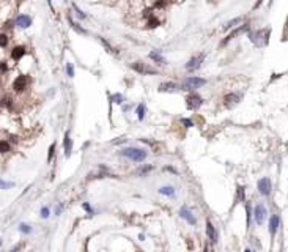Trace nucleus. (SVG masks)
Here are the masks:
<instances>
[{
  "label": "nucleus",
  "mask_w": 288,
  "mask_h": 252,
  "mask_svg": "<svg viewBox=\"0 0 288 252\" xmlns=\"http://www.w3.org/2000/svg\"><path fill=\"white\" fill-rule=\"evenodd\" d=\"M121 154L129 158L131 161H134V162H142V161H145V158H146V151L139 150V148H125V150L121 151Z\"/></svg>",
  "instance_id": "obj_1"
},
{
  "label": "nucleus",
  "mask_w": 288,
  "mask_h": 252,
  "mask_svg": "<svg viewBox=\"0 0 288 252\" xmlns=\"http://www.w3.org/2000/svg\"><path fill=\"white\" fill-rule=\"evenodd\" d=\"M205 84H206V81L202 79V77H187L183 82V88L184 90H195V88H200Z\"/></svg>",
  "instance_id": "obj_2"
},
{
  "label": "nucleus",
  "mask_w": 288,
  "mask_h": 252,
  "mask_svg": "<svg viewBox=\"0 0 288 252\" xmlns=\"http://www.w3.org/2000/svg\"><path fill=\"white\" fill-rule=\"evenodd\" d=\"M205 60V54H200V55H195V57H192L187 63H186V70L187 71H195L200 68V65L203 63Z\"/></svg>",
  "instance_id": "obj_3"
},
{
  "label": "nucleus",
  "mask_w": 288,
  "mask_h": 252,
  "mask_svg": "<svg viewBox=\"0 0 288 252\" xmlns=\"http://www.w3.org/2000/svg\"><path fill=\"white\" fill-rule=\"evenodd\" d=\"M202 104H203L202 96H198V95H195V93H192V95H189V96L186 98V107H187V109H197V107H200Z\"/></svg>",
  "instance_id": "obj_4"
},
{
  "label": "nucleus",
  "mask_w": 288,
  "mask_h": 252,
  "mask_svg": "<svg viewBox=\"0 0 288 252\" xmlns=\"http://www.w3.org/2000/svg\"><path fill=\"white\" fill-rule=\"evenodd\" d=\"M266 214H268V210H266V206H265L263 203H258V205L255 206V221H257V224H258V225H262V224L265 222Z\"/></svg>",
  "instance_id": "obj_5"
},
{
  "label": "nucleus",
  "mask_w": 288,
  "mask_h": 252,
  "mask_svg": "<svg viewBox=\"0 0 288 252\" xmlns=\"http://www.w3.org/2000/svg\"><path fill=\"white\" fill-rule=\"evenodd\" d=\"M272 189V184H271V180L269 178H262L258 181V192L262 194V195H268Z\"/></svg>",
  "instance_id": "obj_6"
},
{
  "label": "nucleus",
  "mask_w": 288,
  "mask_h": 252,
  "mask_svg": "<svg viewBox=\"0 0 288 252\" xmlns=\"http://www.w3.org/2000/svg\"><path fill=\"white\" fill-rule=\"evenodd\" d=\"M132 70H134V71H139V73H142V74H158L156 70L146 68V66H143V63H140V62L132 63Z\"/></svg>",
  "instance_id": "obj_7"
},
{
  "label": "nucleus",
  "mask_w": 288,
  "mask_h": 252,
  "mask_svg": "<svg viewBox=\"0 0 288 252\" xmlns=\"http://www.w3.org/2000/svg\"><path fill=\"white\" fill-rule=\"evenodd\" d=\"M27 84H29V77L27 76H19L16 81L13 82V88H14L16 91H22L27 87Z\"/></svg>",
  "instance_id": "obj_8"
},
{
  "label": "nucleus",
  "mask_w": 288,
  "mask_h": 252,
  "mask_svg": "<svg viewBox=\"0 0 288 252\" xmlns=\"http://www.w3.org/2000/svg\"><path fill=\"white\" fill-rule=\"evenodd\" d=\"M180 216H181L183 219H186V221H187V222H189L190 225H195V224H197V219H195L194 216H192V213H190V210H187L186 206L180 210Z\"/></svg>",
  "instance_id": "obj_9"
},
{
  "label": "nucleus",
  "mask_w": 288,
  "mask_h": 252,
  "mask_svg": "<svg viewBox=\"0 0 288 252\" xmlns=\"http://www.w3.org/2000/svg\"><path fill=\"white\" fill-rule=\"evenodd\" d=\"M16 25H19L21 29H27L32 25V18L27 16V14H21L18 19H16Z\"/></svg>",
  "instance_id": "obj_10"
},
{
  "label": "nucleus",
  "mask_w": 288,
  "mask_h": 252,
  "mask_svg": "<svg viewBox=\"0 0 288 252\" xmlns=\"http://www.w3.org/2000/svg\"><path fill=\"white\" fill-rule=\"evenodd\" d=\"M206 233H208V240L214 244L217 241V235H216V229H214V225L211 224V221L206 222Z\"/></svg>",
  "instance_id": "obj_11"
},
{
  "label": "nucleus",
  "mask_w": 288,
  "mask_h": 252,
  "mask_svg": "<svg viewBox=\"0 0 288 252\" xmlns=\"http://www.w3.org/2000/svg\"><path fill=\"white\" fill-rule=\"evenodd\" d=\"M238 101H239V96L235 95V93H230V95H227L224 98V104L227 106V107H233L235 104H238Z\"/></svg>",
  "instance_id": "obj_12"
},
{
  "label": "nucleus",
  "mask_w": 288,
  "mask_h": 252,
  "mask_svg": "<svg viewBox=\"0 0 288 252\" xmlns=\"http://www.w3.org/2000/svg\"><path fill=\"white\" fill-rule=\"evenodd\" d=\"M24 55H25V47H24V46H16L14 49L11 50L13 60H19V58H22Z\"/></svg>",
  "instance_id": "obj_13"
},
{
  "label": "nucleus",
  "mask_w": 288,
  "mask_h": 252,
  "mask_svg": "<svg viewBox=\"0 0 288 252\" xmlns=\"http://www.w3.org/2000/svg\"><path fill=\"white\" fill-rule=\"evenodd\" d=\"M247 29H249V25H247V24H246V25H241V27H239V29H236V30H235V32H233L231 35H228V36H227V38L224 39V41L221 43V46H224V44H227V43L230 41V39H231V38H235V36H236L238 33H241V32H244V30H247Z\"/></svg>",
  "instance_id": "obj_14"
},
{
  "label": "nucleus",
  "mask_w": 288,
  "mask_h": 252,
  "mask_svg": "<svg viewBox=\"0 0 288 252\" xmlns=\"http://www.w3.org/2000/svg\"><path fill=\"white\" fill-rule=\"evenodd\" d=\"M277 229H279V216H272L271 221H269V232H271V235L276 233Z\"/></svg>",
  "instance_id": "obj_15"
},
{
  "label": "nucleus",
  "mask_w": 288,
  "mask_h": 252,
  "mask_svg": "<svg viewBox=\"0 0 288 252\" xmlns=\"http://www.w3.org/2000/svg\"><path fill=\"white\" fill-rule=\"evenodd\" d=\"M158 90L161 91V93H162V91H175V90H176V85L172 84V82H166V84H161Z\"/></svg>",
  "instance_id": "obj_16"
},
{
  "label": "nucleus",
  "mask_w": 288,
  "mask_h": 252,
  "mask_svg": "<svg viewBox=\"0 0 288 252\" xmlns=\"http://www.w3.org/2000/svg\"><path fill=\"white\" fill-rule=\"evenodd\" d=\"M65 154L70 156L71 154V139H70V132L65 134Z\"/></svg>",
  "instance_id": "obj_17"
},
{
  "label": "nucleus",
  "mask_w": 288,
  "mask_h": 252,
  "mask_svg": "<svg viewBox=\"0 0 288 252\" xmlns=\"http://www.w3.org/2000/svg\"><path fill=\"white\" fill-rule=\"evenodd\" d=\"M159 192H161V194H164V195L173 197V195H175V188H172V186H162V188L159 189Z\"/></svg>",
  "instance_id": "obj_18"
},
{
  "label": "nucleus",
  "mask_w": 288,
  "mask_h": 252,
  "mask_svg": "<svg viewBox=\"0 0 288 252\" xmlns=\"http://www.w3.org/2000/svg\"><path fill=\"white\" fill-rule=\"evenodd\" d=\"M68 21H70V25H71V27H73V29H74V30H76L77 33H80V35H85V33H87V32H85L84 29H82V27H80V25L77 24V22H74V21L71 19V18H70V19H68Z\"/></svg>",
  "instance_id": "obj_19"
},
{
  "label": "nucleus",
  "mask_w": 288,
  "mask_h": 252,
  "mask_svg": "<svg viewBox=\"0 0 288 252\" xmlns=\"http://www.w3.org/2000/svg\"><path fill=\"white\" fill-rule=\"evenodd\" d=\"M239 22H241V18H235V19L228 21V22L224 25V32H225V30H230L231 27H235V25H236V24H239Z\"/></svg>",
  "instance_id": "obj_20"
},
{
  "label": "nucleus",
  "mask_w": 288,
  "mask_h": 252,
  "mask_svg": "<svg viewBox=\"0 0 288 252\" xmlns=\"http://www.w3.org/2000/svg\"><path fill=\"white\" fill-rule=\"evenodd\" d=\"M150 58H153V60H154V62H158V63H166L164 57H162V55H159L158 52H150Z\"/></svg>",
  "instance_id": "obj_21"
},
{
  "label": "nucleus",
  "mask_w": 288,
  "mask_h": 252,
  "mask_svg": "<svg viewBox=\"0 0 288 252\" xmlns=\"http://www.w3.org/2000/svg\"><path fill=\"white\" fill-rule=\"evenodd\" d=\"M159 24H161L159 19H156V18H153V16H150V19H148V27H150V29H156Z\"/></svg>",
  "instance_id": "obj_22"
},
{
  "label": "nucleus",
  "mask_w": 288,
  "mask_h": 252,
  "mask_svg": "<svg viewBox=\"0 0 288 252\" xmlns=\"http://www.w3.org/2000/svg\"><path fill=\"white\" fill-rule=\"evenodd\" d=\"M137 117H139V120H143V117H145V106L143 104L137 106Z\"/></svg>",
  "instance_id": "obj_23"
},
{
  "label": "nucleus",
  "mask_w": 288,
  "mask_h": 252,
  "mask_svg": "<svg viewBox=\"0 0 288 252\" xmlns=\"http://www.w3.org/2000/svg\"><path fill=\"white\" fill-rule=\"evenodd\" d=\"M242 200H244V188L239 186L236 191V202H242Z\"/></svg>",
  "instance_id": "obj_24"
},
{
  "label": "nucleus",
  "mask_w": 288,
  "mask_h": 252,
  "mask_svg": "<svg viewBox=\"0 0 288 252\" xmlns=\"http://www.w3.org/2000/svg\"><path fill=\"white\" fill-rule=\"evenodd\" d=\"M99 41H101V43L104 44V47L107 49V52H114V54H117V50H115V49H114V47H112L110 44H109V43L106 41V39H104V38H99Z\"/></svg>",
  "instance_id": "obj_25"
},
{
  "label": "nucleus",
  "mask_w": 288,
  "mask_h": 252,
  "mask_svg": "<svg viewBox=\"0 0 288 252\" xmlns=\"http://www.w3.org/2000/svg\"><path fill=\"white\" fill-rule=\"evenodd\" d=\"M6 151H10V143L2 140L0 142V153H6Z\"/></svg>",
  "instance_id": "obj_26"
},
{
  "label": "nucleus",
  "mask_w": 288,
  "mask_h": 252,
  "mask_svg": "<svg viewBox=\"0 0 288 252\" xmlns=\"http://www.w3.org/2000/svg\"><path fill=\"white\" fill-rule=\"evenodd\" d=\"M14 186V183H11V181H3V180H0V188L2 189H8V188H13Z\"/></svg>",
  "instance_id": "obj_27"
},
{
  "label": "nucleus",
  "mask_w": 288,
  "mask_h": 252,
  "mask_svg": "<svg viewBox=\"0 0 288 252\" xmlns=\"http://www.w3.org/2000/svg\"><path fill=\"white\" fill-rule=\"evenodd\" d=\"M6 44H8V36L6 35H0V47H6Z\"/></svg>",
  "instance_id": "obj_28"
},
{
  "label": "nucleus",
  "mask_w": 288,
  "mask_h": 252,
  "mask_svg": "<svg viewBox=\"0 0 288 252\" xmlns=\"http://www.w3.org/2000/svg\"><path fill=\"white\" fill-rule=\"evenodd\" d=\"M19 230H21L22 233H30V232H32V229H30V227H29V225H27V224H21Z\"/></svg>",
  "instance_id": "obj_29"
},
{
  "label": "nucleus",
  "mask_w": 288,
  "mask_h": 252,
  "mask_svg": "<svg viewBox=\"0 0 288 252\" xmlns=\"http://www.w3.org/2000/svg\"><path fill=\"white\" fill-rule=\"evenodd\" d=\"M54 151H55V143H52L50 145V148H49V153H47V161H50L52 156H54Z\"/></svg>",
  "instance_id": "obj_30"
},
{
  "label": "nucleus",
  "mask_w": 288,
  "mask_h": 252,
  "mask_svg": "<svg viewBox=\"0 0 288 252\" xmlns=\"http://www.w3.org/2000/svg\"><path fill=\"white\" fill-rule=\"evenodd\" d=\"M110 99H112L114 102H117V104H121V102H123V96H121V95H114V96H110Z\"/></svg>",
  "instance_id": "obj_31"
},
{
  "label": "nucleus",
  "mask_w": 288,
  "mask_h": 252,
  "mask_svg": "<svg viewBox=\"0 0 288 252\" xmlns=\"http://www.w3.org/2000/svg\"><path fill=\"white\" fill-rule=\"evenodd\" d=\"M49 213H50V211H49L47 206H43V208H41V218H49Z\"/></svg>",
  "instance_id": "obj_32"
},
{
  "label": "nucleus",
  "mask_w": 288,
  "mask_h": 252,
  "mask_svg": "<svg viewBox=\"0 0 288 252\" xmlns=\"http://www.w3.org/2000/svg\"><path fill=\"white\" fill-rule=\"evenodd\" d=\"M150 170H153V166H146V167H143V169H140L137 174L139 175H143V174H146V172H150Z\"/></svg>",
  "instance_id": "obj_33"
},
{
  "label": "nucleus",
  "mask_w": 288,
  "mask_h": 252,
  "mask_svg": "<svg viewBox=\"0 0 288 252\" xmlns=\"http://www.w3.org/2000/svg\"><path fill=\"white\" fill-rule=\"evenodd\" d=\"M73 8L76 10V13H77V14H79V18H80V19H85V14H84V13H82V11L79 10V6H77L76 3H73Z\"/></svg>",
  "instance_id": "obj_34"
},
{
  "label": "nucleus",
  "mask_w": 288,
  "mask_h": 252,
  "mask_svg": "<svg viewBox=\"0 0 288 252\" xmlns=\"http://www.w3.org/2000/svg\"><path fill=\"white\" fill-rule=\"evenodd\" d=\"M66 71H68V76H70V77H74V70H73V65L71 63H68Z\"/></svg>",
  "instance_id": "obj_35"
},
{
  "label": "nucleus",
  "mask_w": 288,
  "mask_h": 252,
  "mask_svg": "<svg viewBox=\"0 0 288 252\" xmlns=\"http://www.w3.org/2000/svg\"><path fill=\"white\" fill-rule=\"evenodd\" d=\"M181 123L186 126V128H190V126H194V123H192V120H189V118H183Z\"/></svg>",
  "instance_id": "obj_36"
},
{
  "label": "nucleus",
  "mask_w": 288,
  "mask_h": 252,
  "mask_svg": "<svg viewBox=\"0 0 288 252\" xmlns=\"http://www.w3.org/2000/svg\"><path fill=\"white\" fill-rule=\"evenodd\" d=\"M2 106H6V107H11V99H10L8 96H5V98L2 99Z\"/></svg>",
  "instance_id": "obj_37"
},
{
  "label": "nucleus",
  "mask_w": 288,
  "mask_h": 252,
  "mask_svg": "<svg viewBox=\"0 0 288 252\" xmlns=\"http://www.w3.org/2000/svg\"><path fill=\"white\" fill-rule=\"evenodd\" d=\"M8 71V66L5 62H0V73H6Z\"/></svg>",
  "instance_id": "obj_38"
},
{
  "label": "nucleus",
  "mask_w": 288,
  "mask_h": 252,
  "mask_svg": "<svg viewBox=\"0 0 288 252\" xmlns=\"http://www.w3.org/2000/svg\"><path fill=\"white\" fill-rule=\"evenodd\" d=\"M164 5H166V2H164V0H158V2L154 3V8H162Z\"/></svg>",
  "instance_id": "obj_39"
},
{
  "label": "nucleus",
  "mask_w": 288,
  "mask_h": 252,
  "mask_svg": "<svg viewBox=\"0 0 288 252\" xmlns=\"http://www.w3.org/2000/svg\"><path fill=\"white\" fill-rule=\"evenodd\" d=\"M246 211H247V224L250 222V206L247 205V206H246Z\"/></svg>",
  "instance_id": "obj_40"
},
{
  "label": "nucleus",
  "mask_w": 288,
  "mask_h": 252,
  "mask_svg": "<svg viewBox=\"0 0 288 252\" xmlns=\"http://www.w3.org/2000/svg\"><path fill=\"white\" fill-rule=\"evenodd\" d=\"M143 14H145V18L151 16V10H145V11H143Z\"/></svg>",
  "instance_id": "obj_41"
},
{
  "label": "nucleus",
  "mask_w": 288,
  "mask_h": 252,
  "mask_svg": "<svg viewBox=\"0 0 288 252\" xmlns=\"http://www.w3.org/2000/svg\"><path fill=\"white\" fill-rule=\"evenodd\" d=\"M82 206H84V208H85L87 211H91V208H90V205H88V203H84V205H82Z\"/></svg>",
  "instance_id": "obj_42"
},
{
  "label": "nucleus",
  "mask_w": 288,
  "mask_h": 252,
  "mask_svg": "<svg viewBox=\"0 0 288 252\" xmlns=\"http://www.w3.org/2000/svg\"><path fill=\"white\" fill-rule=\"evenodd\" d=\"M167 170H169V172H173V174H176V170H175V169H172V167H167Z\"/></svg>",
  "instance_id": "obj_43"
},
{
  "label": "nucleus",
  "mask_w": 288,
  "mask_h": 252,
  "mask_svg": "<svg viewBox=\"0 0 288 252\" xmlns=\"http://www.w3.org/2000/svg\"><path fill=\"white\" fill-rule=\"evenodd\" d=\"M0 246H2V240H0Z\"/></svg>",
  "instance_id": "obj_44"
}]
</instances>
